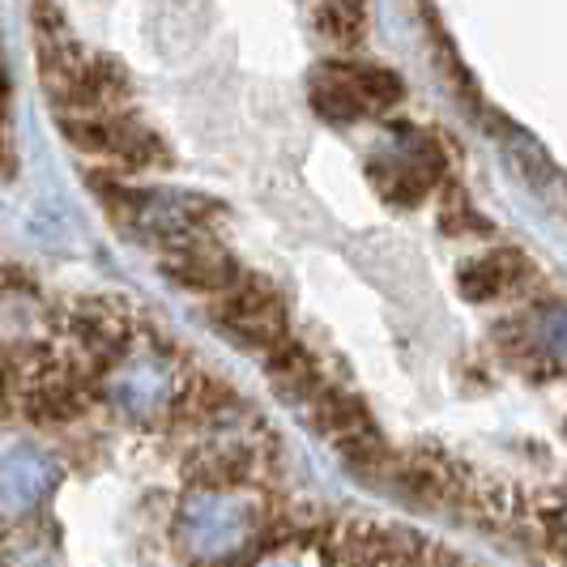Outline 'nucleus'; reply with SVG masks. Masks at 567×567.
Segmentation results:
<instances>
[{"instance_id":"1","label":"nucleus","mask_w":567,"mask_h":567,"mask_svg":"<svg viewBox=\"0 0 567 567\" xmlns=\"http://www.w3.org/2000/svg\"><path fill=\"white\" fill-rule=\"evenodd\" d=\"M52 483V465L30 449H18L0 461V508L27 512L43 499V491Z\"/></svg>"}]
</instances>
